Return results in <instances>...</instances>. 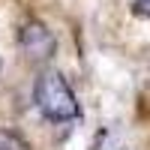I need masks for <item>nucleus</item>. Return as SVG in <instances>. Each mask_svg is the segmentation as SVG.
<instances>
[{"label": "nucleus", "mask_w": 150, "mask_h": 150, "mask_svg": "<svg viewBox=\"0 0 150 150\" xmlns=\"http://www.w3.org/2000/svg\"><path fill=\"white\" fill-rule=\"evenodd\" d=\"M33 102L42 111V117H48L51 123H66L78 117V99L66 84V78L54 69L39 72V78L33 84Z\"/></svg>", "instance_id": "obj_1"}, {"label": "nucleus", "mask_w": 150, "mask_h": 150, "mask_svg": "<svg viewBox=\"0 0 150 150\" xmlns=\"http://www.w3.org/2000/svg\"><path fill=\"white\" fill-rule=\"evenodd\" d=\"M18 45L27 60L33 63H45V60H51L54 51H57V39L54 33L45 27L42 21H27L18 27Z\"/></svg>", "instance_id": "obj_2"}, {"label": "nucleus", "mask_w": 150, "mask_h": 150, "mask_svg": "<svg viewBox=\"0 0 150 150\" xmlns=\"http://www.w3.org/2000/svg\"><path fill=\"white\" fill-rule=\"evenodd\" d=\"M0 150H27V144L12 132H0Z\"/></svg>", "instance_id": "obj_3"}, {"label": "nucleus", "mask_w": 150, "mask_h": 150, "mask_svg": "<svg viewBox=\"0 0 150 150\" xmlns=\"http://www.w3.org/2000/svg\"><path fill=\"white\" fill-rule=\"evenodd\" d=\"M135 15H144V18H150V0H135Z\"/></svg>", "instance_id": "obj_4"}]
</instances>
